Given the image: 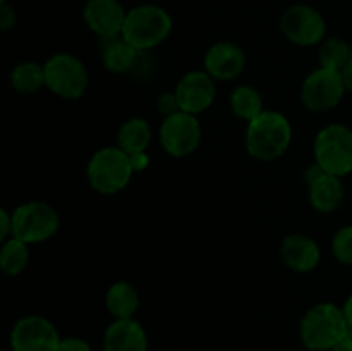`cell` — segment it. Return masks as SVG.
<instances>
[{
  "mask_svg": "<svg viewBox=\"0 0 352 351\" xmlns=\"http://www.w3.org/2000/svg\"><path fill=\"white\" fill-rule=\"evenodd\" d=\"M292 143L291 120L277 110H263L248 123L246 150L253 158L272 162L282 157Z\"/></svg>",
  "mask_w": 352,
  "mask_h": 351,
  "instance_id": "cell-1",
  "label": "cell"
},
{
  "mask_svg": "<svg viewBox=\"0 0 352 351\" xmlns=\"http://www.w3.org/2000/svg\"><path fill=\"white\" fill-rule=\"evenodd\" d=\"M349 330L342 306L323 301L305 313L299 326V336L306 350L332 351Z\"/></svg>",
  "mask_w": 352,
  "mask_h": 351,
  "instance_id": "cell-2",
  "label": "cell"
},
{
  "mask_svg": "<svg viewBox=\"0 0 352 351\" xmlns=\"http://www.w3.org/2000/svg\"><path fill=\"white\" fill-rule=\"evenodd\" d=\"M172 17L157 3H141L127 10L122 38L136 50L148 52L164 43L172 33Z\"/></svg>",
  "mask_w": 352,
  "mask_h": 351,
  "instance_id": "cell-3",
  "label": "cell"
},
{
  "mask_svg": "<svg viewBox=\"0 0 352 351\" xmlns=\"http://www.w3.org/2000/svg\"><path fill=\"white\" fill-rule=\"evenodd\" d=\"M134 171L131 158L122 148L103 147L96 150L86 165V178L96 193L105 196L124 191Z\"/></svg>",
  "mask_w": 352,
  "mask_h": 351,
  "instance_id": "cell-4",
  "label": "cell"
},
{
  "mask_svg": "<svg viewBox=\"0 0 352 351\" xmlns=\"http://www.w3.org/2000/svg\"><path fill=\"white\" fill-rule=\"evenodd\" d=\"M315 162L325 172L344 176L352 172V129L344 124H329L315 138Z\"/></svg>",
  "mask_w": 352,
  "mask_h": 351,
  "instance_id": "cell-5",
  "label": "cell"
},
{
  "mask_svg": "<svg viewBox=\"0 0 352 351\" xmlns=\"http://www.w3.org/2000/svg\"><path fill=\"white\" fill-rule=\"evenodd\" d=\"M47 88L64 100H78L86 93L89 74L85 62L76 55L60 52L43 64Z\"/></svg>",
  "mask_w": 352,
  "mask_h": 351,
  "instance_id": "cell-6",
  "label": "cell"
},
{
  "mask_svg": "<svg viewBox=\"0 0 352 351\" xmlns=\"http://www.w3.org/2000/svg\"><path fill=\"white\" fill-rule=\"evenodd\" d=\"M12 237L28 244L43 243L54 237L60 227L57 210L45 202H24L12 212Z\"/></svg>",
  "mask_w": 352,
  "mask_h": 351,
  "instance_id": "cell-7",
  "label": "cell"
},
{
  "mask_svg": "<svg viewBox=\"0 0 352 351\" xmlns=\"http://www.w3.org/2000/svg\"><path fill=\"white\" fill-rule=\"evenodd\" d=\"M346 93V85L339 71L318 67L302 81L301 102L311 112H329L342 102Z\"/></svg>",
  "mask_w": 352,
  "mask_h": 351,
  "instance_id": "cell-8",
  "label": "cell"
},
{
  "mask_svg": "<svg viewBox=\"0 0 352 351\" xmlns=\"http://www.w3.org/2000/svg\"><path fill=\"white\" fill-rule=\"evenodd\" d=\"M160 145L170 157L182 158L195 153L201 143V124L198 116L189 112H175L164 117L158 131Z\"/></svg>",
  "mask_w": 352,
  "mask_h": 351,
  "instance_id": "cell-9",
  "label": "cell"
},
{
  "mask_svg": "<svg viewBox=\"0 0 352 351\" xmlns=\"http://www.w3.org/2000/svg\"><path fill=\"white\" fill-rule=\"evenodd\" d=\"M280 31L298 47H315L325 40L327 21L308 3H294L280 17Z\"/></svg>",
  "mask_w": 352,
  "mask_h": 351,
  "instance_id": "cell-10",
  "label": "cell"
},
{
  "mask_svg": "<svg viewBox=\"0 0 352 351\" xmlns=\"http://www.w3.org/2000/svg\"><path fill=\"white\" fill-rule=\"evenodd\" d=\"M62 336L55 323L41 315H24L12 326L9 344L12 351H58Z\"/></svg>",
  "mask_w": 352,
  "mask_h": 351,
  "instance_id": "cell-11",
  "label": "cell"
},
{
  "mask_svg": "<svg viewBox=\"0 0 352 351\" xmlns=\"http://www.w3.org/2000/svg\"><path fill=\"white\" fill-rule=\"evenodd\" d=\"M127 10L119 0H86L82 19L88 30L102 40L122 36Z\"/></svg>",
  "mask_w": 352,
  "mask_h": 351,
  "instance_id": "cell-12",
  "label": "cell"
},
{
  "mask_svg": "<svg viewBox=\"0 0 352 351\" xmlns=\"http://www.w3.org/2000/svg\"><path fill=\"white\" fill-rule=\"evenodd\" d=\"M174 92L177 95L182 112L198 116L208 110L215 102V79L206 71H191L179 79Z\"/></svg>",
  "mask_w": 352,
  "mask_h": 351,
  "instance_id": "cell-13",
  "label": "cell"
},
{
  "mask_svg": "<svg viewBox=\"0 0 352 351\" xmlns=\"http://www.w3.org/2000/svg\"><path fill=\"white\" fill-rule=\"evenodd\" d=\"M205 71L215 81H232L246 67V54L232 41H217L205 54Z\"/></svg>",
  "mask_w": 352,
  "mask_h": 351,
  "instance_id": "cell-14",
  "label": "cell"
},
{
  "mask_svg": "<svg viewBox=\"0 0 352 351\" xmlns=\"http://www.w3.org/2000/svg\"><path fill=\"white\" fill-rule=\"evenodd\" d=\"M148 334L136 319H113L103 332V351H148Z\"/></svg>",
  "mask_w": 352,
  "mask_h": 351,
  "instance_id": "cell-15",
  "label": "cell"
},
{
  "mask_svg": "<svg viewBox=\"0 0 352 351\" xmlns=\"http://www.w3.org/2000/svg\"><path fill=\"white\" fill-rule=\"evenodd\" d=\"M280 257L291 270L306 274L318 267L320 260H322V250L313 237L296 233L284 237L280 246Z\"/></svg>",
  "mask_w": 352,
  "mask_h": 351,
  "instance_id": "cell-16",
  "label": "cell"
},
{
  "mask_svg": "<svg viewBox=\"0 0 352 351\" xmlns=\"http://www.w3.org/2000/svg\"><path fill=\"white\" fill-rule=\"evenodd\" d=\"M309 203L322 213L333 212L344 200V182L339 176L323 172L322 176L309 182Z\"/></svg>",
  "mask_w": 352,
  "mask_h": 351,
  "instance_id": "cell-17",
  "label": "cell"
},
{
  "mask_svg": "<svg viewBox=\"0 0 352 351\" xmlns=\"http://www.w3.org/2000/svg\"><path fill=\"white\" fill-rule=\"evenodd\" d=\"M141 54L143 52L136 50L122 36L103 40L102 62L107 71L113 72V74H124V72L133 71L138 65Z\"/></svg>",
  "mask_w": 352,
  "mask_h": 351,
  "instance_id": "cell-18",
  "label": "cell"
},
{
  "mask_svg": "<svg viewBox=\"0 0 352 351\" xmlns=\"http://www.w3.org/2000/svg\"><path fill=\"white\" fill-rule=\"evenodd\" d=\"M105 306L113 319H134L140 308V292L131 282L117 281L107 289Z\"/></svg>",
  "mask_w": 352,
  "mask_h": 351,
  "instance_id": "cell-19",
  "label": "cell"
},
{
  "mask_svg": "<svg viewBox=\"0 0 352 351\" xmlns=\"http://www.w3.org/2000/svg\"><path fill=\"white\" fill-rule=\"evenodd\" d=\"M151 138H153V131H151L150 123L143 117H133L119 127L117 147L122 148L127 155L148 151Z\"/></svg>",
  "mask_w": 352,
  "mask_h": 351,
  "instance_id": "cell-20",
  "label": "cell"
},
{
  "mask_svg": "<svg viewBox=\"0 0 352 351\" xmlns=\"http://www.w3.org/2000/svg\"><path fill=\"white\" fill-rule=\"evenodd\" d=\"M9 79L10 86L17 93H23V95H33V93L40 92L43 86H47L45 67L33 61H24L14 65Z\"/></svg>",
  "mask_w": 352,
  "mask_h": 351,
  "instance_id": "cell-21",
  "label": "cell"
},
{
  "mask_svg": "<svg viewBox=\"0 0 352 351\" xmlns=\"http://www.w3.org/2000/svg\"><path fill=\"white\" fill-rule=\"evenodd\" d=\"M229 102L234 116L246 120V123L253 120L254 117H258L265 110L263 96L256 88L250 85L236 86L230 93Z\"/></svg>",
  "mask_w": 352,
  "mask_h": 351,
  "instance_id": "cell-22",
  "label": "cell"
},
{
  "mask_svg": "<svg viewBox=\"0 0 352 351\" xmlns=\"http://www.w3.org/2000/svg\"><path fill=\"white\" fill-rule=\"evenodd\" d=\"M30 264V244L17 237L3 241L0 248V267L6 275H19Z\"/></svg>",
  "mask_w": 352,
  "mask_h": 351,
  "instance_id": "cell-23",
  "label": "cell"
},
{
  "mask_svg": "<svg viewBox=\"0 0 352 351\" xmlns=\"http://www.w3.org/2000/svg\"><path fill=\"white\" fill-rule=\"evenodd\" d=\"M352 57V45L347 43L342 38H327L322 41L320 47V67L332 69V71H342L347 65V62Z\"/></svg>",
  "mask_w": 352,
  "mask_h": 351,
  "instance_id": "cell-24",
  "label": "cell"
},
{
  "mask_svg": "<svg viewBox=\"0 0 352 351\" xmlns=\"http://www.w3.org/2000/svg\"><path fill=\"white\" fill-rule=\"evenodd\" d=\"M332 251L337 262L352 267V226L340 227L332 240Z\"/></svg>",
  "mask_w": 352,
  "mask_h": 351,
  "instance_id": "cell-25",
  "label": "cell"
},
{
  "mask_svg": "<svg viewBox=\"0 0 352 351\" xmlns=\"http://www.w3.org/2000/svg\"><path fill=\"white\" fill-rule=\"evenodd\" d=\"M157 109L164 117L172 116V114L175 112H181V105H179V100H177V95H175V92L162 93L157 100Z\"/></svg>",
  "mask_w": 352,
  "mask_h": 351,
  "instance_id": "cell-26",
  "label": "cell"
},
{
  "mask_svg": "<svg viewBox=\"0 0 352 351\" xmlns=\"http://www.w3.org/2000/svg\"><path fill=\"white\" fill-rule=\"evenodd\" d=\"M58 351H93V350H91V344H89L86 339H82V337L69 336V337H62Z\"/></svg>",
  "mask_w": 352,
  "mask_h": 351,
  "instance_id": "cell-27",
  "label": "cell"
},
{
  "mask_svg": "<svg viewBox=\"0 0 352 351\" xmlns=\"http://www.w3.org/2000/svg\"><path fill=\"white\" fill-rule=\"evenodd\" d=\"M16 10H14L9 3H2V6H0V28H2V31L12 30V28L16 26Z\"/></svg>",
  "mask_w": 352,
  "mask_h": 351,
  "instance_id": "cell-28",
  "label": "cell"
},
{
  "mask_svg": "<svg viewBox=\"0 0 352 351\" xmlns=\"http://www.w3.org/2000/svg\"><path fill=\"white\" fill-rule=\"evenodd\" d=\"M12 212L2 209L0 210V240H10V237H12Z\"/></svg>",
  "mask_w": 352,
  "mask_h": 351,
  "instance_id": "cell-29",
  "label": "cell"
},
{
  "mask_svg": "<svg viewBox=\"0 0 352 351\" xmlns=\"http://www.w3.org/2000/svg\"><path fill=\"white\" fill-rule=\"evenodd\" d=\"M129 158H131V165H133L134 172H143L150 167L151 158L150 155H148V151H138V153L129 155Z\"/></svg>",
  "mask_w": 352,
  "mask_h": 351,
  "instance_id": "cell-30",
  "label": "cell"
},
{
  "mask_svg": "<svg viewBox=\"0 0 352 351\" xmlns=\"http://www.w3.org/2000/svg\"><path fill=\"white\" fill-rule=\"evenodd\" d=\"M340 74H342L344 85H346L347 93H351V95H352V57H351V61L347 62L346 67L340 71Z\"/></svg>",
  "mask_w": 352,
  "mask_h": 351,
  "instance_id": "cell-31",
  "label": "cell"
},
{
  "mask_svg": "<svg viewBox=\"0 0 352 351\" xmlns=\"http://www.w3.org/2000/svg\"><path fill=\"white\" fill-rule=\"evenodd\" d=\"M332 351H352V330H349V334L336 344Z\"/></svg>",
  "mask_w": 352,
  "mask_h": 351,
  "instance_id": "cell-32",
  "label": "cell"
},
{
  "mask_svg": "<svg viewBox=\"0 0 352 351\" xmlns=\"http://www.w3.org/2000/svg\"><path fill=\"white\" fill-rule=\"evenodd\" d=\"M342 310H344V315H346L347 326H349V329L352 330V292L349 296H347V299H346V303H344Z\"/></svg>",
  "mask_w": 352,
  "mask_h": 351,
  "instance_id": "cell-33",
  "label": "cell"
},
{
  "mask_svg": "<svg viewBox=\"0 0 352 351\" xmlns=\"http://www.w3.org/2000/svg\"><path fill=\"white\" fill-rule=\"evenodd\" d=\"M2 3H7V0H0V6H2Z\"/></svg>",
  "mask_w": 352,
  "mask_h": 351,
  "instance_id": "cell-34",
  "label": "cell"
}]
</instances>
